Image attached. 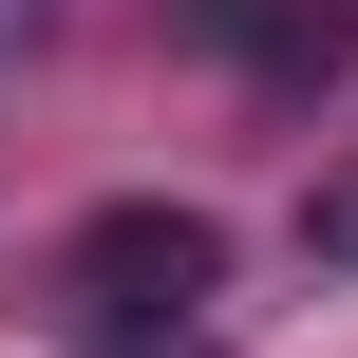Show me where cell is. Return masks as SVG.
Listing matches in <instances>:
<instances>
[{"mask_svg":"<svg viewBox=\"0 0 358 358\" xmlns=\"http://www.w3.org/2000/svg\"><path fill=\"white\" fill-rule=\"evenodd\" d=\"M302 264H340V283H358V170H321V189H302Z\"/></svg>","mask_w":358,"mask_h":358,"instance_id":"obj_3","label":"cell"},{"mask_svg":"<svg viewBox=\"0 0 358 358\" xmlns=\"http://www.w3.org/2000/svg\"><path fill=\"white\" fill-rule=\"evenodd\" d=\"M227 76H264V94H340L358 76V0H170Z\"/></svg>","mask_w":358,"mask_h":358,"instance_id":"obj_2","label":"cell"},{"mask_svg":"<svg viewBox=\"0 0 358 358\" xmlns=\"http://www.w3.org/2000/svg\"><path fill=\"white\" fill-rule=\"evenodd\" d=\"M208 302H227V227L208 208H94L57 245V321L76 340H189Z\"/></svg>","mask_w":358,"mask_h":358,"instance_id":"obj_1","label":"cell"}]
</instances>
